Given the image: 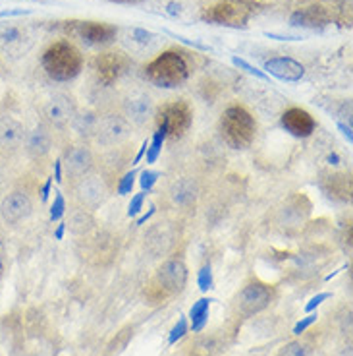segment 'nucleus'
Here are the masks:
<instances>
[{
  "instance_id": "3",
  "label": "nucleus",
  "mask_w": 353,
  "mask_h": 356,
  "mask_svg": "<svg viewBox=\"0 0 353 356\" xmlns=\"http://www.w3.org/2000/svg\"><path fill=\"white\" fill-rule=\"evenodd\" d=\"M189 76V66L186 58L176 51H166L159 54L145 68V78L157 88H180Z\"/></svg>"
},
{
  "instance_id": "23",
  "label": "nucleus",
  "mask_w": 353,
  "mask_h": 356,
  "mask_svg": "<svg viewBox=\"0 0 353 356\" xmlns=\"http://www.w3.org/2000/svg\"><path fill=\"white\" fill-rule=\"evenodd\" d=\"M97 113L93 111H83V113H76L74 120H71V128L76 130V134L83 138V140H91L95 138V130H97V122H98Z\"/></svg>"
},
{
  "instance_id": "38",
  "label": "nucleus",
  "mask_w": 353,
  "mask_h": 356,
  "mask_svg": "<svg viewBox=\"0 0 353 356\" xmlns=\"http://www.w3.org/2000/svg\"><path fill=\"white\" fill-rule=\"evenodd\" d=\"M54 180L56 182H62V161H56L54 163Z\"/></svg>"
},
{
  "instance_id": "30",
  "label": "nucleus",
  "mask_w": 353,
  "mask_h": 356,
  "mask_svg": "<svg viewBox=\"0 0 353 356\" xmlns=\"http://www.w3.org/2000/svg\"><path fill=\"white\" fill-rule=\"evenodd\" d=\"M56 196H54V204L51 207V221H60L62 219V215L66 213V200L60 192H54Z\"/></svg>"
},
{
  "instance_id": "20",
  "label": "nucleus",
  "mask_w": 353,
  "mask_h": 356,
  "mask_svg": "<svg viewBox=\"0 0 353 356\" xmlns=\"http://www.w3.org/2000/svg\"><path fill=\"white\" fill-rule=\"evenodd\" d=\"M265 70L282 81H300L305 76V68L303 64L293 60L290 56H278V58H270L265 63Z\"/></svg>"
},
{
  "instance_id": "9",
  "label": "nucleus",
  "mask_w": 353,
  "mask_h": 356,
  "mask_svg": "<svg viewBox=\"0 0 353 356\" xmlns=\"http://www.w3.org/2000/svg\"><path fill=\"white\" fill-rule=\"evenodd\" d=\"M122 116L135 128H143L149 124V120L155 116V105L147 91L143 89H132L122 99Z\"/></svg>"
},
{
  "instance_id": "10",
  "label": "nucleus",
  "mask_w": 353,
  "mask_h": 356,
  "mask_svg": "<svg viewBox=\"0 0 353 356\" xmlns=\"http://www.w3.org/2000/svg\"><path fill=\"white\" fill-rule=\"evenodd\" d=\"M31 213H33V200L26 190H19V188L10 190L8 194H4L0 200V219L10 227L27 221Z\"/></svg>"
},
{
  "instance_id": "1",
  "label": "nucleus",
  "mask_w": 353,
  "mask_h": 356,
  "mask_svg": "<svg viewBox=\"0 0 353 356\" xmlns=\"http://www.w3.org/2000/svg\"><path fill=\"white\" fill-rule=\"evenodd\" d=\"M41 64L49 78H53L54 81H70L83 68V58L74 44L68 41H58L44 51Z\"/></svg>"
},
{
  "instance_id": "17",
  "label": "nucleus",
  "mask_w": 353,
  "mask_h": 356,
  "mask_svg": "<svg viewBox=\"0 0 353 356\" xmlns=\"http://www.w3.org/2000/svg\"><path fill=\"white\" fill-rule=\"evenodd\" d=\"M26 132L24 122H19L16 116H0V153H18L26 142Z\"/></svg>"
},
{
  "instance_id": "41",
  "label": "nucleus",
  "mask_w": 353,
  "mask_h": 356,
  "mask_svg": "<svg viewBox=\"0 0 353 356\" xmlns=\"http://www.w3.org/2000/svg\"><path fill=\"white\" fill-rule=\"evenodd\" d=\"M147 147H149V142L145 140V142H143V145H141V149H139V153H137V155H135V159H133V165H137V163L143 159V155L147 153Z\"/></svg>"
},
{
  "instance_id": "21",
  "label": "nucleus",
  "mask_w": 353,
  "mask_h": 356,
  "mask_svg": "<svg viewBox=\"0 0 353 356\" xmlns=\"http://www.w3.org/2000/svg\"><path fill=\"white\" fill-rule=\"evenodd\" d=\"M168 196L178 207H191L199 197V184L191 177L178 178L168 188Z\"/></svg>"
},
{
  "instance_id": "5",
  "label": "nucleus",
  "mask_w": 353,
  "mask_h": 356,
  "mask_svg": "<svg viewBox=\"0 0 353 356\" xmlns=\"http://www.w3.org/2000/svg\"><path fill=\"white\" fill-rule=\"evenodd\" d=\"M35 44V35L27 26L18 22L0 24V53L8 60H18L26 56Z\"/></svg>"
},
{
  "instance_id": "25",
  "label": "nucleus",
  "mask_w": 353,
  "mask_h": 356,
  "mask_svg": "<svg viewBox=\"0 0 353 356\" xmlns=\"http://www.w3.org/2000/svg\"><path fill=\"white\" fill-rule=\"evenodd\" d=\"M211 302L212 300H209V298H201L199 302L193 304V308L189 312L193 331H201L205 327V323L209 320V306H211Z\"/></svg>"
},
{
  "instance_id": "18",
  "label": "nucleus",
  "mask_w": 353,
  "mask_h": 356,
  "mask_svg": "<svg viewBox=\"0 0 353 356\" xmlns=\"http://www.w3.org/2000/svg\"><path fill=\"white\" fill-rule=\"evenodd\" d=\"M24 149L31 157V159H43L46 157L51 149H53V134L51 128L39 122L29 132H26V142H24Z\"/></svg>"
},
{
  "instance_id": "34",
  "label": "nucleus",
  "mask_w": 353,
  "mask_h": 356,
  "mask_svg": "<svg viewBox=\"0 0 353 356\" xmlns=\"http://www.w3.org/2000/svg\"><path fill=\"white\" fill-rule=\"evenodd\" d=\"M199 286H201V291H209L212 286L211 266H205L203 269L199 271Z\"/></svg>"
},
{
  "instance_id": "37",
  "label": "nucleus",
  "mask_w": 353,
  "mask_h": 356,
  "mask_svg": "<svg viewBox=\"0 0 353 356\" xmlns=\"http://www.w3.org/2000/svg\"><path fill=\"white\" fill-rule=\"evenodd\" d=\"M330 298V293H320L317 296H313L309 300V304H305V312H315V308H318L320 304Z\"/></svg>"
},
{
  "instance_id": "29",
  "label": "nucleus",
  "mask_w": 353,
  "mask_h": 356,
  "mask_svg": "<svg viewBox=\"0 0 353 356\" xmlns=\"http://www.w3.org/2000/svg\"><path fill=\"white\" fill-rule=\"evenodd\" d=\"M135 178H137V170H130V172H126L124 177L120 178V184H118V194H120V196L132 194Z\"/></svg>"
},
{
  "instance_id": "44",
  "label": "nucleus",
  "mask_w": 353,
  "mask_h": 356,
  "mask_svg": "<svg viewBox=\"0 0 353 356\" xmlns=\"http://www.w3.org/2000/svg\"><path fill=\"white\" fill-rule=\"evenodd\" d=\"M112 2H120V4H133V2H141V0H112Z\"/></svg>"
},
{
  "instance_id": "45",
  "label": "nucleus",
  "mask_w": 353,
  "mask_h": 356,
  "mask_svg": "<svg viewBox=\"0 0 353 356\" xmlns=\"http://www.w3.org/2000/svg\"><path fill=\"white\" fill-rule=\"evenodd\" d=\"M340 356H352V348L347 347V348H344V350H342V355Z\"/></svg>"
},
{
  "instance_id": "7",
  "label": "nucleus",
  "mask_w": 353,
  "mask_h": 356,
  "mask_svg": "<svg viewBox=\"0 0 353 356\" xmlns=\"http://www.w3.org/2000/svg\"><path fill=\"white\" fill-rule=\"evenodd\" d=\"M193 122V111L186 101H172L159 111V124H164L168 130L166 140H180L189 130Z\"/></svg>"
},
{
  "instance_id": "36",
  "label": "nucleus",
  "mask_w": 353,
  "mask_h": 356,
  "mask_svg": "<svg viewBox=\"0 0 353 356\" xmlns=\"http://www.w3.org/2000/svg\"><path fill=\"white\" fill-rule=\"evenodd\" d=\"M317 318H318L317 312H313V314H309L307 318H303V320H301L300 323H298V325L293 327V335H301V333L307 330L309 325H313V323L317 321Z\"/></svg>"
},
{
  "instance_id": "2",
  "label": "nucleus",
  "mask_w": 353,
  "mask_h": 356,
  "mask_svg": "<svg viewBox=\"0 0 353 356\" xmlns=\"http://www.w3.org/2000/svg\"><path fill=\"white\" fill-rule=\"evenodd\" d=\"M257 134V122L248 108L234 105L228 107L221 116V136L224 143L232 149L249 147Z\"/></svg>"
},
{
  "instance_id": "43",
  "label": "nucleus",
  "mask_w": 353,
  "mask_h": 356,
  "mask_svg": "<svg viewBox=\"0 0 353 356\" xmlns=\"http://www.w3.org/2000/svg\"><path fill=\"white\" fill-rule=\"evenodd\" d=\"M64 231H66V222H60L58 229H56V238H58V241H62L64 238Z\"/></svg>"
},
{
  "instance_id": "24",
  "label": "nucleus",
  "mask_w": 353,
  "mask_h": 356,
  "mask_svg": "<svg viewBox=\"0 0 353 356\" xmlns=\"http://www.w3.org/2000/svg\"><path fill=\"white\" fill-rule=\"evenodd\" d=\"M93 227H95V219H93L91 211L85 209V207L71 211L70 221L66 222V229H70L71 234H76V236L87 234V232L93 231Z\"/></svg>"
},
{
  "instance_id": "35",
  "label": "nucleus",
  "mask_w": 353,
  "mask_h": 356,
  "mask_svg": "<svg viewBox=\"0 0 353 356\" xmlns=\"http://www.w3.org/2000/svg\"><path fill=\"white\" fill-rule=\"evenodd\" d=\"M232 63L236 64V66H239V68H243L246 72H249V74H253V76H257V78H261V80H266V74L265 72H261V70H257L255 66H251L249 63H246V60H241V58H232Z\"/></svg>"
},
{
  "instance_id": "27",
  "label": "nucleus",
  "mask_w": 353,
  "mask_h": 356,
  "mask_svg": "<svg viewBox=\"0 0 353 356\" xmlns=\"http://www.w3.org/2000/svg\"><path fill=\"white\" fill-rule=\"evenodd\" d=\"M168 130L164 124H159V130L155 132L153 136V142L149 143V147H147V163H157L159 159L160 152H162V143L166 140Z\"/></svg>"
},
{
  "instance_id": "22",
  "label": "nucleus",
  "mask_w": 353,
  "mask_h": 356,
  "mask_svg": "<svg viewBox=\"0 0 353 356\" xmlns=\"http://www.w3.org/2000/svg\"><path fill=\"white\" fill-rule=\"evenodd\" d=\"M290 26L320 29V27L328 26V14L320 6H309V8L298 10V12L291 14Z\"/></svg>"
},
{
  "instance_id": "31",
  "label": "nucleus",
  "mask_w": 353,
  "mask_h": 356,
  "mask_svg": "<svg viewBox=\"0 0 353 356\" xmlns=\"http://www.w3.org/2000/svg\"><path fill=\"white\" fill-rule=\"evenodd\" d=\"M159 178L160 172H157V170H143L141 178H139V186H141L143 192H149L150 188L157 184Z\"/></svg>"
},
{
  "instance_id": "4",
  "label": "nucleus",
  "mask_w": 353,
  "mask_h": 356,
  "mask_svg": "<svg viewBox=\"0 0 353 356\" xmlns=\"http://www.w3.org/2000/svg\"><path fill=\"white\" fill-rule=\"evenodd\" d=\"M261 10V4L257 0H222L211 8H207L201 14V18L212 26L236 27L243 29L248 27L249 19Z\"/></svg>"
},
{
  "instance_id": "33",
  "label": "nucleus",
  "mask_w": 353,
  "mask_h": 356,
  "mask_svg": "<svg viewBox=\"0 0 353 356\" xmlns=\"http://www.w3.org/2000/svg\"><path fill=\"white\" fill-rule=\"evenodd\" d=\"M186 333H187V321H186V318H182V320L178 321L176 325H174V330L170 331L168 343H170V345H174L178 339H182L184 335H186Z\"/></svg>"
},
{
  "instance_id": "32",
  "label": "nucleus",
  "mask_w": 353,
  "mask_h": 356,
  "mask_svg": "<svg viewBox=\"0 0 353 356\" xmlns=\"http://www.w3.org/2000/svg\"><path fill=\"white\" fill-rule=\"evenodd\" d=\"M143 204H145V192H139L132 197V202L128 205V217H137L141 213Z\"/></svg>"
},
{
  "instance_id": "40",
  "label": "nucleus",
  "mask_w": 353,
  "mask_h": 356,
  "mask_svg": "<svg viewBox=\"0 0 353 356\" xmlns=\"http://www.w3.org/2000/svg\"><path fill=\"white\" fill-rule=\"evenodd\" d=\"M155 211H157V209H155V205H150V209H149V211H147V213L143 215V217H139V219H137V225H139V227H141V225H145V222L149 221L150 217H153V215H155Z\"/></svg>"
},
{
  "instance_id": "46",
  "label": "nucleus",
  "mask_w": 353,
  "mask_h": 356,
  "mask_svg": "<svg viewBox=\"0 0 353 356\" xmlns=\"http://www.w3.org/2000/svg\"><path fill=\"white\" fill-rule=\"evenodd\" d=\"M2 194H4V180L0 177V197H2Z\"/></svg>"
},
{
  "instance_id": "12",
  "label": "nucleus",
  "mask_w": 353,
  "mask_h": 356,
  "mask_svg": "<svg viewBox=\"0 0 353 356\" xmlns=\"http://www.w3.org/2000/svg\"><path fill=\"white\" fill-rule=\"evenodd\" d=\"M130 68V58L124 53L118 51H108V53L98 54L93 63V70L97 74V80L103 86H112L118 81Z\"/></svg>"
},
{
  "instance_id": "6",
  "label": "nucleus",
  "mask_w": 353,
  "mask_h": 356,
  "mask_svg": "<svg viewBox=\"0 0 353 356\" xmlns=\"http://www.w3.org/2000/svg\"><path fill=\"white\" fill-rule=\"evenodd\" d=\"M132 136V124L122 115L106 113L98 116L97 130H95V142L101 147H116Z\"/></svg>"
},
{
  "instance_id": "42",
  "label": "nucleus",
  "mask_w": 353,
  "mask_h": 356,
  "mask_svg": "<svg viewBox=\"0 0 353 356\" xmlns=\"http://www.w3.org/2000/svg\"><path fill=\"white\" fill-rule=\"evenodd\" d=\"M51 186H53V178H49L46 180V184L43 186V192H41V197H43V202L49 200V194H51Z\"/></svg>"
},
{
  "instance_id": "8",
  "label": "nucleus",
  "mask_w": 353,
  "mask_h": 356,
  "mask_svg": "<svg viewBox=\"0 0 353 356\" xmlns=\"http://www.w3.org/2000/svg\"><path fill=\"white\" fill-rule=\"evenodd\" d=\"M76 113H78L76 101L68 93H54L43 105L44 122L49 128H56V130L68 128Z\"/></svg>"
},
{
  "instance_id": "16",
  "label": "nucleus",
  "mask_w": 353,
  "mask_h": 356,
  "mask_svg": "<svg viewBox=\"0 0 353 356\" xmlns=\"http://www.w3.org/2000/svg\"><path fill=\"white\" fill-rule=\"evenodd\" d=\"M93 163H95V157H93V152L89 149L87 143H78V145L68 147L62 159L66 177L71 180H78V178L89 175L93 169Z\"/></svg>"
},
{
  "instance_id": "19",
  "label": "nucleus",
  "mask_w": 353,
  "mask_h": 356,
  "mask_svg": "<svg viewBox=\"0 0 353 356\" xmlns=\"http://www.w3.org/2000/svg\"><path fill=\"white\" fill-rule=\"evenodd\" d=\"M282 126L286 128V132H290L295 138H309L315 132L317 122L305 108L291 107L282 115Z\"/></svg>"
},
{
  "instance_id": "26",
  "label": "nucleus",
  "mask_w": 353,
  "mask_h": 356,
  "mask_svg": "<svg viewBox=\"0 0 353 356\" xmlns=\"http://www.w3.org/2000/svg\"><path fill=\"white\" fill-rule=\"evenodd\" d=\"M330 196H340L342 200H352V182H350V178H345L344 175H336V177H330Z\"/></svg>"
},
{
  "instance_id": "13",
  "label": "nucleus",
  "mask_w": 353,
  "mask_h": 356,
  "mask_svg": "<svg viewBox=\"0 0 353 356\" xmlns=\"http://www.w3.org/2000/svg\"><path fill=\"white\" fill-rule=\"evenodd\" d=\"M68 31L80 37L83 43L93 44V47L112 43L118 33L114 26L105 24V22H71Z\"/></svg>"
},
{
  "instance_id": "28",
  "label": "nucleus",
  "mask_w": 353,
  "mask_h": 356,
  "mask_svg": "<svg viewBox=\"0 0 353 356\" xmlns=\"http://www.w3.org/2000/svg\"><path fill=\"white\" fill-rule=\"evenodd\" d=\"M278 356H313L311 347L307 343H301V341H291L288 345H284L280 348Z\"/></svg>"
},
{
  "instance_id": "14",
  "label": "nucleus",
  "mask_w": 353,
  "mask_h": 356,
  "mask_svg": "<svg viewBox=\"0 0 353 356\" xmlns=\"http://www.w3.org/2000/svg\"><path fill=\"white\" fill-rule=\"evenodd\" d=\"M273 300V289L263 283H249L238 294V310L243 316H255Z\"/></svg>"
},
{
  "instance_id": "47",
  "label": "nucleus",
  "mask_w": 353,
  "mask_h": 356,
  "mask_svg": "<svg viewBox=\"0 0 353 356\" xmlns=\"http://www.w3.org/2000/svg\"><path fill=\"white\" fill-rule=\"evenodd\" d=\"M0 271H2V261H0Z\"/></svg>"
},
{
  "instance_id": "15",
  "label": "nucleus",
  "mask_w": 353,
  "mask_h": 356,
  "mask_svg": "<svg viewBox=\"0 0 353 356\" xmlns=\"http://www.w3.org/2000/svg\"><path fill=\"white\" fill-rule=\"evenodd\" d=\"M157 285L168 294H178L187 285V267L182 259H166L157 269Z\"/></svg>"
},
{
  "instance_id": "39",
  "label": "nucleus",
  "mask_w": 353,
  "mask_h": 356,
  "mask_svg": "<svg viewBox=\"0 0 353 356\" xmlns=\"http://www.w3.org/2000/svg\"><path fill=\"white\" fill-rule=\"evenodd\" d=\"M338 128H340V130H342V134H344L345 138H347V142L352 143V142H353V138H352V126H350V124L345 126L344 122H338Z\"/></svg>"
},
{
  "instance_id": "11",
  "label": "nucleus",
  "mask_w": 353,
  "mask_h": 356,
  "mask_svg": "<svg viewBox=\"0 0 353 356\" xmlns=\"http://www.w3.org/2000/svg\"><path fill=\"white\" fill-rule=\"evenodd\" d=\"M74 194H76V200L80 202L81 207L93 211V209H97V207L105 204V200L108 197V186H106L103 177L89 172L85 177L76 180Z\"/></svg>"
}]
</instances>
